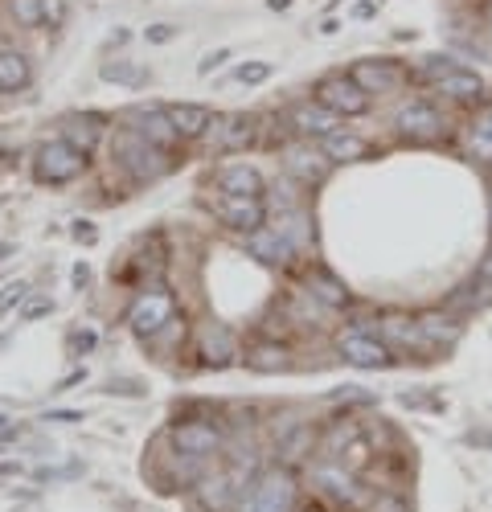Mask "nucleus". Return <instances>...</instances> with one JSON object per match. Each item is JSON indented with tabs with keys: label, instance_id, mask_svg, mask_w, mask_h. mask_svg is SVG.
Masks as SVG:
<instances>
[{
	"label": "nucleus",
	"instance_id": "nucleus-1",
	"mask_svg": "<svg viewBox=\"0 0 492 512\" xmlns=\"http://www.w3.org/2000/svg\"><path fill=\"white\" fill-rule=\"evenodd\" d=\"M419 78H427L443 99L460 103V107H476V103H484V78H480L476 70L460 66V62H451V58H427V66H423Z\"/></svg>",
	"mask_w": 492,
	"mask_h": 512
},
{
	"label": "nucleus",
	"instance_id": "nucleus-2",
	"mask_svg": "<svg viewBox=\"0 0 492 512\" xmlns=\"http://www.w3.org/2000/svg\"><path fill=\"white\" fill-rule=\"evenodd\" d=\"M115 160H119V168H128L136 181H156V177H164L173 168L169 152H160L156 144H148L140 132H132V127L115 136Z\"/></svg>",
	"mask_w": 492,
	"mask_h": 512
},
{
	"label": "nucleus",
	"instance_id": "nucleus-3",
	"mask_svg": "<svg viewBox=\"0 0 492 512\" xmlns=\"http://www.w3.org/2000/svg\"><path fill=\"white\" fill-rule=\"evenodd\" d=\"M296 500H300V484L287 467H271L255 480V492H251V504L246 512H296Z\"/></svg>",
	"mask_w": 492,
	"mask_h": 512
},
{
	"label": "nucleus",
	"instance_id": "nucleus-4",
	"mask_svg": "<svg viewBox=\"0 0 492 512\" xmlns=\"http://www.w3.org/2000/svg\"><path fill=\"white\" fill-rule=\"evenodd\" d=\"M82 168H87V152H78L70 140H50V144L37 148L33 173H37V181H46V185H66V181H74L82 173Z\"/></svg>",
	"mask_w": 492,
	"mask_h": 512
},
{
	"label": "nucleus",
	"instance_id": "nucleus-5",
	"mask_svg": "<svg viewBox=\"0 0 492 512\" xmlns=\"http://www.w3.org/2000/svg\"><path fill=\"white\" fill-rule=\"evenodd\" d=\"M394 127H398V136L410 140V144H431V140H439V136L447 132V119H443V111H439L435 103L410 99V103H402V111L394 115Z\"/></svg>",
	"mask_w": 492,
	"mask_h": 512
},
{
	"label": "nucleus",
	"instance_id": "nucleus-6",
	"mask_svg": "<svg viewBox=\"0 0 492 512\" xmlns=\"http://www.w3.org/2000/svg\"><path fill=\"white\" fill-rule=\"evenodd\" d=\"M312 484H316L328 500H337V504H345V508H361V504H369V492L357 484V476L349 472L345 463H337V459L316 463V467H312Z\"/></svg>",
	"mask_w": 492,
	"mask_h": 512
},
{
	"label": "nucleus",
	"instance_id": "nucleus-7",
	"mask_svg": "<svg viewBox=\"0 0 492 512\" xmlns=\"http://www.w3.org/2000/svg\"><path fill=\"white\" fill-rule=\"evenodd\" d=\"M316 103H324L328 111L341 115V119H357V115L369 111V103H374V99H369L349 74H328V78H320V87H316Z\"/></svg>",
	"mask_w": 492,
	"mask_h": 512
},
{
	"label": "nucleus",
	"instance_id": "nucleus-8",
	"mask_svg": "<svg viewBox=\"0 0 492 512\" xmlns=\"http://www.w3.org/2000/svg\"><path fill=\"white\" fill-rule=\"evenodd\" d=\"M349 78L357 82V87L369 95V99H378V95H394L406 87V70L394 62V58H361L349 66Z\"/></svg>",
	"mask_w": 492,
	"mask_h": 512
},
{
	"label": "nucleus",
	"instance_id": "nucleus-9",
	"mask_svg": "<svg viewBox=\"0 0 492 512\" xmlns=\"http://www.w3.org/2000/svg\"><path fill=\"white\" fill-rule=\"evenodd\" d=\"M337 349H341V357H345L349 365H357V369H382V365L394 361L390 349H386V340H382L378 332H365V328L341 332Z\"/></svg>",
	"mask_w": 492,
	"mask_h": 512
},
{
	"label": "nucleus",
	"instance_id": "nucleus-10",
	"mask_svg": "<svg viewBox=\"0 0 492 512\" xmlns=\"http://www.w3.org/2000/svg\"><path fill=\"white\" fill-rule=\"evenodd\" d=\"M173 316H177L173 295L156 287V291H144L140 300L132 304V312H128V324H132L140 336H156L160 328H169V324H173Z\"/></svg>",
	"mask_w": 492,
	"mask_h": 512
},
{
	"label": "nucleus",
	"instance_id": "nucleus-11",
	"mask_svg": "<svg viewBox=\"0 0 492 512\" xmlns=\"http://www.w3.org/2000/svg\"><path fill=\"white\" fill-rule=\"evenodd\" d=\"M287 123H292V132L300 140H328L333 132H341V115H333L324 103L308 99V103H296L287 111Z\"/></svg>",
	"mask_w": 492,
	"mask_h": 512
},
{
	"label": "nucleus",
	"instance_id": "nucleus-12",
	"mask_svg": "<svg viewBox=\"0 0 492 512\" xmlns=\"http://www.w3.org/2000/svg\"><path fill=\"white\" fill-rule=\"evenodd\" d=\"M214 213H218L222 226H230V230H238V234H255V230H263V222H267L263 197H226V193H222V201H218Z\"/></svg>",
	"mask_w": 492,
	"mask_h": 512
},
{
	"label": "nucleus",
	"instance_id": "nucleus-13",
	"mask_svg": "<svg viewBox=\"0 0 492 512\" xmlns=\"http://www.w3.org/2000/svg\"><path fill=\"white\" fill-rule=\"evenodd\" d=\"M201 140L210 148H218V152H238V148H246L255 140V119H246V115H214L210 132H205Z\"/></svg>",
	"mask_w": 492,
	"mask_h": 512
},
{
	"label": "nucleus",
	"instance_id": "nucleus-14",
	"mask_svg": "<svg viewBox=\"0 0 492 512\" xmlns=\"http://www.w3.org/2000/svg\"><path fill=\"white\" fill-rule=\"evenodd\" d=\"M378 336L386 340V349L394 353H431L435 345L423 336V328H419V320H410V316H386L382 320V328H378Z\"/></svg>",
	"mask_w": 492,
	"mask_h": 512
},
{
	"label": "nucleus",
	"instance_id": "nucleus-15",
	"mask_svg": "<svg viewBox=\"0 0 492 512\" xmlns=\"http://www.w3.org/2000/svg\"><path fill=\"white\" fill-rule=\"evenodd\" d=\"M173 447H177V455L205 459V455H214L222 447V431L214 422H177L173 426Z\"/></svg>",
	"mask_w": 492,
	"mask_h": 512
},
{
	"label": "nucleus",
	"instance_id": "nucleus-16",
	"mask_svg": "<svg viewBox=\"0 0 492 512\" xmlns=\"http://www.w3.org/2000/svg\"><path fill=\"white\" fill-rule=\"evenodd\" d=\"M246 250L255 254L259 263H267V267H292L300 254L292 250V242H287L275 226H263V230H255V234H246Z\"/></svg>",
	"mask_w": 492,
	"mask_h": 512
},
{
	"label": "nucleus",
	"instance_id": "nucleus-17",
	"mask_svg": "<svg viewBox=\"0 0 492 512\" xmlns=\"http://www.w3.org/2000/svg\"><path fill=\"white\" fill-rule=\"evenodd\" d=\"M283 164H287V173H292L296 181H304V185H316V181H324V173H328V160L320 148H312V140H304V144H292L283 152Z\"/></svg>",
	"mask_w": 492,
	"mask_h": 512
},
{
	"label": "nucleus",
	"instance_id": "nucleus-18",
	"mask_svg": "<svg viewBox=\"0 0 492 512\" xmlns=\"http://www.w3.org/2000/svg\"><path fill=\"white\" fill-rule=\"evenodd\" d=\"M132 132H140L148 144H156L160 152H169L181 136L177 127L169 123V115H164V107H144V111H132Z\"/></svg>",
	"mask_w": 492,
	"mask_h": 512
},
{
	"label": "nucleus",
	"instance_id": "nucleus-19",
	"mask_svg": "<svg viewBox=\"0 0 492 512\" xmlns=\"http://www.w3.org/2000/svg\"><path fill=\"white\" fill-rule=\"evenodd\" d=\"M197 353L205 365H214V369H226L234 357H238V345H234V332L222 328V324H205L201 336H197Z\"/></svg>",
	"mask_w": 492,
	"mask_h": 512
},
{
	"label": "nucleus",
	"instance_id": "nucleus-20",
	"mask_svg": "<svg viewBox=\"0 0 492 512\" xmlns=\"http://www.w3.org/2000/svg\"><path fill=\"white\" fill-rule=\"evenodd\" d=\"M308 295L316 304H324V308H333V312H341V308H349L353 304V295H349V287L328 271V267H312L308 271Z\"/></svg>",
	"mask_w": 492,
	"mask_h": 512
},
{
	"label": "nucleus",
	"instance_id": "nucleus-21",
	"mask_svg": "<svg viewBox=\"0 0 492 512\" xmlns=\"http://www.w3.org/2000/svg\"><path fill=\"white\" fill-rule=\"evenodd\" d=\"M164 115H169V123L177 127L181 140H201L214 123L210 107H201V103H173V107H164Z\"/></svg>",
	"mask_w": 492,
	"mask_h": 512
},
{
	"label": "nucleus",
	"instance_id": "nucleus-22",
	"mask_svg": "<svg viewBox=\"0 0 492 512\" xmlns=\"http://www.w3.org/2000/svg\"><path fill=\"white\" fill-rule=\"evenodd\" d=\"M218 189L226 197H263V177L251 164H230L218 173Z\"/></svg>",
	"mask_w": 492,
	"mask_h": 512
},
{
	"label": "nucleus",
	"instance_id": "nucleus-23",
	"mask_svg": "<svg viewBox=\"0 0 492 512\" xmlns=\"http://www.w3.org/2000/svg\"><path fill=\"white\" fill-rule=\"evenodd\" d=\"M419 320V328H423V336L431 340V345L439 349H451V345H456V340H460V320L456 316H447V312H423V316H415Z\"/></svg>",
	"mask_w": 492,
	"mask_h": 512
},
{
	"label": "nucleus",
	"instance_id": "nucleus-24",
	"mask_svg": "<svg viewBox=\"0 0 492 512\" xmlns=\"http://www.w3.org/2000/svg\"><path fill=\"white\" fill-rule=\"evenodd\" d=\"M29 78H33V66H29L25 54H17V50L0 54V91H9V95L13 91H25Z\"/></svg>",
	"mask_w": 492,
	"mask_h": 512
},
{
	"label": "nucleus",
	"instance_id": "nucleus-25",
	"mask_svg": "<svg viewBox=\"0 0 492 512\" xmlns=\"http://www.w3.org/2000/svg\"><path fill=\"white\" fill-rule=\"evenodd\" d=\"M234 496H238V484H234L230 476L201 480V488H197V500H201L205 512H226V508L234 504Z\"/></svg>",
	"mask_w": 492,
	"mask_h": 512
},
{
	"label": "nucleus",
	"instance_id": "nucleus-26",
	"mask_svg": "<svg viewBox=\"0 0 492 512\" xmlns=\"http://www.w3.org/2000/svg\"><path fill=\"white\" fill-rule=\"evenodd\" d=\"M275 230L292 242V250L296 254H304L308 246H312V238H316V230H312V218L308 213H300V209H292V213H283V218L275 222Z\"/></svg>",
	"mask_w": 492,
	"mask_h": 512
},
{
	"label": "nucleus",
	"instance_id": "nucleus-27",
	"mask_svg": "<svg viewBox=\"0 0 492 512\" xmlns=\"http://www.w3.org/2000/svg\"><path fill=\"white\" fill-rule=\"evenodd\" d=\"M320 152L333 164H345V160H361L369 152V144L361 136H353V132H333L328 140H320Z\"/></svg>",
	"mask_w": 492,
	"mask_h": 512
},
{
	"label": "nucleus",
	"instance_id": "nucleus-28",
	"mask_svg": "<svg viewBox=\"0 0 492 512\" xmlns=\"http://www.w3.org/2000/svg\"><path fill=\"white\" fill-rule=\"evenodd\" d=\"M103 119H95V115H87V119H66V132H62V140H70L78 152H87L91 156V148H95V140H99V127Z\"/></svg>",
	"mask_w": 492,
	"mask_h": 512
},
{
	"label": "nucleus",
	"instance_id": "nucleus-29",
	"mask_svg": "<svg viewBox=\"0 0 492 512\" xmlns=\"http://www.w3.org/2000/svg\"><path fill=\"white\" fill-rule=\"evenodd\" d=\"M246 365L259 369V373H279V369H287V349L283 345H255L246 353Z\"/></svg>",
	"mask_w": 492,
	"mask_h": 512
},
{
	"label": "nucleus",
	"instance_id": "nucleus-30",
	"mask_svg": "<svg viewBox=\"0 0 492 512\" xmlns=\"http://www.w3.org/2000/svg\"><path fill=\"white\" fill-rule=\"evenodd\" d=\"M464 152H468V160H476V164L492 168V136H484L476 123H472L468 132H464Z\"/></svg>",
	"mask_w": 492,
	"mask_h": 512
},
{
	"label": "nucleus",
	"instance_id": "nucleus-31",
	"mask_svg": "<svg viewBox=\"0 0 492 512\" xmlns=\"http://www.w3.org/2000/svg\"><path fill=\"white\" fill-rule=\"evenodd\" d=\"M103 78L107 82H123V87H140V82H148L144 66H132V62H107L103 66Z\"/></svg>",
	"mask_w": 492,
	"mask_h": 512
},
{
	"label": "nucleus",
	"instance_id": "nucleus-32",
	"mask_svg": "<svg viewBox=\"0 0 492 512\" xmlns=\"http://www.w3.org/2000/svg\"><path fill=\"white\" fill-rule=\"evenodd\" d=\"M9 13L17 17V25L37 29L41 25V0H9Z\"/></svg>",
	"mask_w": 492,
	"mask_h": 512
},
{
	"label": "nucleus",
	"instance_id": "nucleus-33",
	"mask_svg": "<svg viewBox=\"0 0 492 512\" xmlns=\"http://www.w3.org/2000/svg\"><path fill=\"white\" fill-rule=\"evenodd\" d=\"M365 512H410V504L398 492H382V496H369Z\"/></svg>",
	"mask_w": 492,
	"mask_h": 512
},
{
	"label": "nucleus",
	"instance_id": "nucleus-34",
	"mask_svg": "<svg viewBox=\"0 0 492 512\" xmlns=\"http://www.w3.org/2000/svg\"><path fill=\"white\" fill-rule=\"evenodd\" d=\"M271 78V66L267 62H246V66H238V82H246V87H259V82H267Z\"/></svg>",
	"mask_w": 492,
	"mask_h": 512
},
{
	"label": "nucleus",
	"instance_id": "nucleus-35",
	"mask_svg": "<svg viewBox=\"0 0 492 512\" xmlns=\"http://www.w3.org/2000/svg\"><path fill=\"white\" fill-rule=\"evenodd\" d=\"M66 21V0H41V25L58 29Z\"/></svg>",
	"mask_w": 492,
	"mask_h": 512
},
{
	"label": "nucleus",
	"instance_id": "nucleus-36",
	"mask_svg": "<svg viewBox=\"0 0 492 512\" xmlns=\"http://www.w3.org/2000/svg\"><path fill=\"white\" fill-rule=\"evenodd\" d=\"M25 295H29V283H21V279H17V283H9V287H5V295H0V312L17 308V304L25 300Z\"/></svg>",
	"mask_w": 492,
	"mask_h": 512
},
{
	"label": "nucleus",
	"instance_id": "nucleus-37",
	"mask_svg": "<svg viewBox=\"0 0 492 512\" xmlns=\"http://www.w3.org/2000/svg\"><path fill=\"white\" fill-rule=\"evenodd\" d=\"M226 58H230V50H214V54H205V58H201V66H197V74H214Z\"/></svg>",
	"mask_w": 492,
	"mask_h": 512
},
{
	"label": "nucleus",
	"instance_id": "nucleus-38",
	"mask_svg": "<svg viewBox=\"0 0 492 512\" xmlns=\"http://www.w3.org/2000/svg\"><path fill=\"white\" fill-rule=\"evenodd\" d=\"M476 279H480V283L492 291V246L484 250V259H480V267H476Z\"/></svg>",
	"mask_w": 492,
	"mask_h": 512
},
{
	"label": "nucleus",
	"instance_id": "nucleus-39",
	"mask_svg": "<svg viewBox=\"0 0 492 512\" xmlns=\"http://www.w3.org/2000/svg\"><path fill=\"white\" fill-rule=\"evenodd\" d=\"M472 123L480 127V132H484V136H492V103H484V107H480V115H476Z\"/></svg>",
	"mask_w": 492,
	"mask_h": 512
},
{
	"label": "nucleus",
	"instance_id": "nucleus-40",
	"mask_svg": "<svg viewBox=\"0 0 492 512\" xmlns=\"http://www.w3.org/2000/svg\"><path fill=\"white\" fill-rule=\"evenodd\" d=\"M173 33H177V29H173V25H152V29H148V33H144V37H148V41H156V46H160V41H169V37H173Z\"/></svg>",
	"mask_w": 492,
	"mask_h": 512
},
{
	"label": "nucleus",
	"instance_id": "nucleus-41",
	"mask_svg": "<svg viewBox=\"0 0 492 512\" xmlns=\"http://www.w3.org/2000/svg\"><path fill=\"white\" fill-rule=\"evenodd\" d=\"M50 312H54V304H50V300H37V304H29L25 320H37V316H50Z\"/></svg>",
	"mask_w": 492,
	"mask_h": 512
},
{
	"label": "nucleus",
	"instance_id": "nucleus-42",
	"mask_svg": "<svg viewBox=\"0 0 492 512\" xmlns=\"http://www.w3.org/2000/svg\"><path fill=\"white\" fill-rule=\"evenodd\" d=\"M91 345H95L91 332H78V336H74V349H91Z\"/></svg>",
	"mask_w": 492,
	"mask_h": 512
},
{
	"label": "nucleus",
	"instance_id": "nucleus-43",
	"mask_svg": "<svg viewBox=\"0 0 492 512\" xmlns=\"http://www.w3.org/2000/svg\"><path fill=\"white\" fill-rule=\"evenodd\" d=\"M82 377H87V369H78V373H70V377L62 381V386H58V390H70V386H78V381H82Z\"/></svg>",
	"mask_w": 492,
	"mask_h": 512
},
{
	"label": "nucleus",
	"instance_id": "nucleus-44",
	"mask_svg": "<svg viewBox=\"0 0 492 512\" xmlns=\"http://www.w3.org/2000/svg\"><path fill=\"white\" fill-rule=\"evenodd\" d=\"M0 435H21V426H9V418H0Z\"/></svg>",
	"mask_w": 492,
	"mask_h": 512
},
{
	"label": "nucleus",
	"instance_id": "nucleus-45",
	"mask_svg": "<svg viewBox=\"0 0 492 512\" xmlns=\"http://www.w3.org/2000/svg\"><path fill=\"white\" fill-rule=\"evenodd\" d=\"M267 5H271V9L279 13V9H287V5H292V0H267Z\"/></svg>",
	"mask_w": 492,
	"mask_h": 512
},
{
	"label": "nucleus",
	"instance_id": "nucleus-46",
	"mask_svg": "<svg viewBox=\"0 0 492 512\" xmlns=\"http://www.w3.org/2000/svg\"><path fill=\"white\" fill-rule=\"evenodd\" d=\"M5 254H9V242H0V259H5Z\"/></svg>",
	"mask_w": 492,
	"mask_h": 512
},
{
	"label": "nucleus",
	"instance_id": "nucleus-47",
	"mask_svg": "<svg viewBox=\"0 0 492 512\" xmlns=\"http://www.w3.org/2000/svg\"><path fill=\"white\" fill-rule=\"evenodd\" d=\"M488 226H492V193H488Z\"/></svg>",
	"mask_w": 492,
	"mask_h": 512
},
{
	"label": "nucleus",
	"instance_id": "nucleus-48",
	"mask_svg": "<svg viewBox=\"0 0 492 512\" xmlns=\"http://www.w3.org/2000/svg\"><path fill=\"white\" fill-rule=\"evenodd\" d=\"M488 9H492V0H488Z\"/></svg>",
	"mask_w": 492,
	"mask_h": 512
},
{
	"label": "nucleus",
	"instance_id": "nucleus-49",
	"mask_svg": "<svg viewBox=\"0 0 492 512\" xmlns=\"http://www.w3.org/2000/svg\"><path fill=\"white\" fill-rule=\"evenodd\" d=\"M333 5H337V0H333Z\"/></svg>",
	"mask_w": 492,
	"mask_h": 512
}]
</instances>
